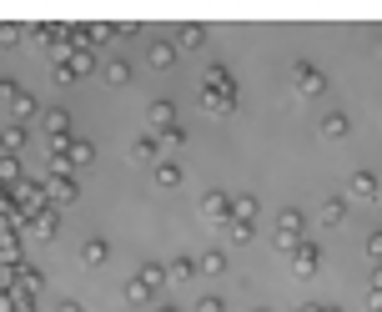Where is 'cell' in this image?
<instances>
[{
	"instance_id": "1",
	"label": "cell",
	"mask_w": 382,
	"mask_h": 312,
	"mask_svg": "<svg viewBox=\"0 0 382 312\" xmlns=\"http://www.w3.org/2000/svg\"><path fill=\"white\" fill-rule=\"evenodd\" d=\"M322 91H327V76H322L317 66L297 61V66H292V96H297V101H317Z\"/></svg>"
},
{
	"instance_id": "2",
	"label": "cell",
	"mask_w": 382,
	"mask_h": 312,
	"mask_svg": "<svg viewBox=\"0 0 382 312\" xmlns=\"http://www.w3.org/2000/svg\"><path fill=\"white\" fill-rule=\"evenodd\" d=\"M146 126H151V136L172 131L176 126V106H172V101H146Z\"/></svg>"
},
{
	"instance_id": "3",
	"label": "cell",
	"mask_w": 382,
	"mask_h": 312,
	"mask_svg": "<svg viewBox=\"0 0 382 312\" xmlns=\"http://www.w3.org/2000/svg\"><path fill=\"white\" fill-rule=\"evenodd\" d=\"M322 267V247L317 242H302L297 252H292V277H312Z\"/></svg>"
},
{
	"instance_id": "4",
	"label": "cell",
	"mask_w": 382,
	"mask_h": 312,
	"mask_svg": "<svg viewBox=\"0 0 382 312\" xmlns=\"http://www.w3.org/2000/svg\"><path fill=\"white\" fill-rule=\"evenodd\" d=\"M201 106H206L211 116H227V111L237 106V91H222V86H201Z\"/></svg>"
},
{
	"instance_id": "5",
	"label": "cell",
	"mask_w": 382,
	"mask_h": 312,
	"mask_svg": "<svg viewBox=\"0 0 382 312\" xmlns=\"http://www.w3.org/2000/svg\"><path fill=\"white\" fill-rule=\"evenodd\" d=\"M201 217L222 227V222L232 217V196H227V191H206V196H201Z\"/></svg>"
},
{
	"instance_id": "6",
	"label": "cell",
	"mask_w": 382,
	"mask_h": 312,
	"mask_svg": "<svg viewBox=\"0 0 382 312\" xmlns=\"http://www.w3.org/2000/svg\"><path fill=\"white\" fill-rule=\"evenodd\" d=\"M45 196L56 201V206H71V201L81 196V182H76V177H50V182H45Z\"/></svg>"
},
{
	"instance_id": "7",
	"label": "cell",
	"mask_w": 382,
	"mask_h": 312,
	"mask_svg": "<svg viewBox=\"0 0 382 312\" xmlns=\"http://www.w3.org/2000/svg\"><path fill=\"white\" fill-rule=\"evenodd\" d=\"M146 61H151V71H172L176 66V45L172 40H151L146 45Z\"/></svg>"
},
{
	"instance_id": "8",
	"label": "cell",
	"mask_w": 382,
	"mask_h": 312,
	"mask_svg": "<svg viewBox=\"0 0 382 312\" xmlns=\"http://www.w3.org/2000/svg\"><path fill=\"white\" fill-rule=\"evenodd\" d=\"M35 242H50L56 237V206H50V212H40V217H30V227H26Z\"/></svg>"
},
{
	"instance_id": "9",
	"label": "cell",
	"mask_w": 382,
	"mask_h": 312,
	"mask_svg": "<svg viewBox=\"0 0 382 312\" xmlns=\"http://www.w3.org/2000/svg\"><path fill=\"white\" fill-rule=\"evenodd\" d=\"M347 196H352V201H372V196H377V177L357 172V177L347 182Z\"/></svg>"
},
{
	"instance_id": "10",
	"label": "cell",
	"mask_w": 382,
	"mask_h": 312,
	"mask_svg": "<svg viewBox=\"0 0 382 312\" xmlns=\"http://www.w3.org/2000/svg\"><path fill=\"white\" fill-rule=\"evenodd\" d=\"M156 156H161V136H141V141H131V162H156Z\"/></svg>"
},
{
	"instance_id": "11",
	"label": "cell",
	"mask_w": 382,
	"mask_h": 312,
	"mask_svg": "<svg viewBox=\"0 0 382 312\" xmlns=\"http://www.w3.org/2000/svg\"><path fill=\"white\" fill-rule=\"evenodd\" d=\"M216 232H222V242H237V247H242V242H252V222H237V217H227Z\"/></svg>"
},
{
	"instance_id": "12",
	"label": "cell",
	"mask_w": 382,
	"mask_h": 312,
	"mask_svg": "<svg viewBox=\"0 0 382 312\" xmlns=\"http://www.w3.org/2000/svg\"><path fill=\"white\" fill-rule=\"evenodd\" d=\"M206 45V26H181L176 30V50H201Z\"/></svg>"
},
{
	"instance_id": "13",
	"label": "cell",
	"mask_w": 382,
	"mask_h": 312,
	"mask_svg": "<svg viewBox=\"0 0 382 312\" xmlns=\"http://www.w3.org/2000/svg\"><path fill=\"white\" fill-rule=\"evenodd\" d=\"M106 257H111V247H106L101 237H91V242L81 247V262H86V267H101V262H106Z\"/></svg>"
},
{
	"instance_id": "14",
	"label": "cell",
	"mask_w": 382,
	"mask_h": 312,
	"mask_svg": "<svg viewBox=\"0 0 382 312\" xmlns=\"http://www.w3.org/2000/svg\"><path fill=\"white\" fill-rule=\"evenodd\" d=\"M45 131H50V141H66L71 136V116L66 111H45Z\"/></svg>"
},
{
	"instance_id": "15",
	"label": "cell",
	"mask_w": 382,
	"mask_h": 312,
	"mask_svg": "<svg viewBox=\"0 0 382 312\" xmlns=\"http://www.w3.org/2000/svg\"><path fill=\"white\" fill-rule=\"evenodd\" d=\"M101 76H106V86H126V81H131V66H126V61H106Z\"/></svg>"
},
{
	"instance_id": "16",
	"label": "cell",
	"mask_w": 382,
	"mask_h": 312,
	"mask_svg": "<svg viewBox=\"0 0 382 312\" xmlns=\"http://www.w3.org/2000/svg\"><path fill=\"white\" fill-rule=\"evenodd\" d=\"M11 116H16V126H26V121L35 116V96H26V91H21V96L11 101Z\"/></svg>"
},
{
	"instance_id": "17",
	"label": "cell",
	"mask_w": 382,
	"mask_h": 312,
	"mask_svg": "<svg viewBox=\"0 0 382 312\" xmlns=\"http://www.w3.org/2000/svg\"><path fill=\"white\" fill-rule=\"evenodd\" d=\"M66 66H71V71H76V81H81V76H91V71H96V56H91V50H71Z\"/></svg>"
},
{
	"instance_id": "18",
	"label": "cell",
	"mask_w": 382,
	"mask_h": 312,
	"mask_svg": "<svg viewBox=\"0 0 382 312\" xmlns=\"http://www.w3.org/2000/svg\"><path fill=\"white\" fill-rule=\"evenodd\" d=\"M196 272H201V277H222V272H227V257H222V252H206L201 262H196Z\"/></svg>"
},
{
	"instance_id": "19",
	"label": "cell",
	"mask_w": 382,
	"mask_h": 312,
	"mask_svg": "<svg viewBox=\"0 0 382 312\" xmlns=\"http://www.w3.org/2000/svg\"><path fill=\"white\" fill-rule=\"evenodd\" d=\"M322 136H327V141H342V136H347V116H337V111L322 116Z\"/></svg>"
},
{
	"instance_id": "20",
	"label": "cell",
	"mask_w": 382,
	"mask_h": 312,
	"mask_svg": "<svg viewBox=\"0 0 382 312\" xmlns=\"http://www.w3.org/2000/svg\"><path fill=\"white\" fill-rule=\"evenodd\" d=\"M232 217H237V222H252V217H257V196H247V191L232 196Z\"/></svg>"
},
{
	"instance_id": "21",
	"label": "cell",
	"mask_w": 382,
	"mask_h": 312,
	"mask_svg": "<svg viewBox=\"0 0 382 312\" xmlns=\"http://www.w3.org/2000/svg\"><path fill=\"white\" fill-rule=\"evenodd\" d=\"M156 186H167V191H172V186H181V167L161 162V167H156Z\"/></svg>"
},
{
	"instance_id": "22",
	"label": "cell",
	"mask_w": 382,
	"mask_h": 312,
	"mask_svg": "<svg viewBox=\"0 0 382 312\" xmlns=\"http://www.w3.org/2000/svg\"><path fill=\"white\" fill-rule=\"evenodd\" d=\"M201 86H222V91H237V81H232V71H227V66H211Z\"/></svg>"
},
{
	"instance_id": "23",
	"label": "cell",
	"mask_w": 382,
	"mask_h": 312,
	"mask_svg": "<svg viewBox=\"0 0 382 312\" xmlns=\"http://www.w3.org/2000/svg\"><path fill=\"white\" fill-rule=\"evenodd\" d=\"M26 146V126H6L0 131V151H21Z\"/></svg>"
},
{
	"instance_id": "24",
	"label": "cell",
	"mask_w": 382,
	"mask_h": 312,
	"mask_svg": "<svg viewBox=\"0 0 382 312\" xmlns=\"http://www.w3.org/2000/svg\"><path fill=\"white\" fill-rule=\"evenodd\" d=\"M91 156H96V146H91L86 136H76V141H71V167H86Z\"/></svg>"
},
{
	"instance_id": "25",
	"label": "cell",
	"mask_w": 382,
	"mask_h": 312,
	"mask_svg": "<svg viewBox=\"0 0 382 312\" xmlns=\"http://www.w3.org/2000/svg\"><path fill=\"white\" fill-rule=\"evenodd\" d=\"M136 277H141V282H146V287H151V292H156V287H161V282H167V277H172V272H167V267H156V262H146V267H141V272H136Z\"/></svg>"
},
{
	"instance_id": "26",
	"label": "cell",
	"mask_w": 382,
	"mask_h": 312,
	"mask_svg": "<svg viewBox=\"0 0 382 312\" xmlns=\"http://www.w3.org/2000/svg\"><path fill=\"white\" fill-rule=\"evenodd\" d=\"M26 40L30 45H50L56 40V26H26Z\"/></svg>"
},
{
	"instance_id": "27",
	"label": "cell",
	"mask_w": 382,
	"mask_h": 312,
	"mask_svg": "<svg viewBox=\"0 0 382 312\" xmlns=\"http://www.w3.org/2000/svg\"><path fill=\"white\" fill-rule=\"evenodd\" d=\"M167 272L176 282H186V277H196V262H191V257H176V262H167Z\"/></svg>"
},
{
	"instance_id": "28",
	"label": "cell",
	"mask_w": 382,
	"mask_h": 312,
	"mask_svg": "<svg viewBox=\"0 0 382 312\" xmlns=\"http://www.w3.org/2000/svg\"><path fill=\"white\" fill-rule=\"evenodd\" d=\"M302 227H307L302 212H282V222H277V232H292V237H302Z\"/></svg>"
},
{
	"instance_id": "29",
	"label": "cell",
	"mask_w": 382,
	"mask_h": 312,
	"mask_svg": "<svg viewBox=\"0 0 382 312\" xmlns=\"http://www.w3.org/2000/svg\"><path fill=\"white\" fill-rule=\"evenodd\" d=\"M111 35H116V26H86V50L101 45V40H111Z\"/></svg>"
},
{
	"instance_id": "30",
	"label": "cell",
	"mask_w": 382,
	"mask_h": 312,
	"mask_svg": "<svg viewBox=\"0 0 382 312\" xmlns=\"http://www.w3.org/2000/svg\"><path fill=\"white\" fill-rule=\"evenodd\" d=\"M126 302H151V287H146L141 277H131V282H126Z\"/></svg>"
},
{
	"instance_id": "31",
	"label": "cell",
	"mask_w": 382,
	"mask_h": 312,
	"mask_svg": "<svg viewBox=\"0 0 382 312\" xmlns=\"http://www.w3.org/2000/svg\"><path fill=\"white\" fill-rule=\"evenodd\" d=\"M317 222H327V227H337V222H342V201H327L322 212H317Z\"/></svg>"
},
{
	"instance_id": "32",
	"label": "cell",
	"mask_w": 382,
	"mask_h": 312,
	"mask_svg": "<svg viewBox=\"0 0 382 312\" xmlns=\"http://www.w3.org/2000/svg\"><path fill=\"white\" fill-rule=\"evenodd\" d=\"M181 141H186V131H181V126H172V131H161V151H176Z\"/></svg>"
},
{
	"instance_id": "33",
	"label": "cell",
	"mask_w": 382,
	"mask_h": 312,
	"mask_svg": "<svg viewBox=\"0 0 382 312\" xmlns=\"http://www.w3.org/2000/svg\"><path fill=\"white\" fill-rule=\"evenodd\" d=\"M50 81H56V86H71V81H76V71H71V66H66V61H61V66H56V71H50Z\"/></svg>"
},
{
	"instance_id": "34",
	"label": "cell",
	"mask_w": 382,
	"mask_h": 312,
	"mask_svg": "<svg viewBox=\"0 0 382 312\" xmlns=\"http://www.w3.org/2000/svg\"><path fill=\"white\" fill-rule=\"evenodd\" d=\"M196 312H222V297H201V302H196Z\"/></svg>"
},
{
	"instance_id": "35",
	"label": "cell",
	"mask_w": 382,
	"mask_h": 312,
	"mask_svg": "<svg viewBox=\"0 0 382 312\" xmlns=\"http://www.w3.org/2000/svg\"><path fill=\"white\" fill-rule=\"evenodd\" d=\"M367 252H372V257H382V232H372V237H367Z\"/></svg>"
},
{
	"instance_id": "36",
	"label": "cell",
	"mask_w": 382,
	"mask_h": 312,
	"mask_svg": "<svg viewBox=\"0 0 382 312\" xmlns=\"http://www.w3.org/2000/svg\"><path fill=\"white\" fill-rule=\"evenodd\" d=\"M56 312H86V307H81V302H71V297H66V302H61V307H56Z\"/></svg>"
},
{
	"instance_id": "37",
	"label": "cell",
	"mask_w": 382,
	"mask_h": 312,
	"mask_svg": "<svg viewBox=\"0 0 382 312\" xmlns=\"http://www.w3.org/2000/svg\"><path fill=\"white\" fill-rule=\"evenodd\" d=\"M11 312H35V307H30V302H16V307H11Z\"/></svg>"
},
{
	"instance_id": "38",
	"label": "cell",
	"mask_w": 382,
	"mask_h": 312,
	"mask_svg": "<svg viewBox=\"0 0 382 312\" xmlns=\"http://www.w3.org/2000/svg\"><path fill=\"white\" fill-rule=\"evenodd\" d=\"M156 312H176V307H156Z\"/></svg>"
},
{
	"instance_id": "39",
	"label": "cell",
	"mask_w": 382,
	"mask_h": 312,
	"mask_svg": "<svg viewBox=\"0 0 382 312\" xmlns=\"http://www.w3.org/2000/svg\"><path fill=\"white\" fill-rule=\"evenodd\" d=\"M297 312H317V307H297Z\"/></svg>"
},
{
	"instance_id": "40",
	"label": "cell",
	"mask_w": 382,
	"mask_h": 312,
	"mask_svg": "<svg viewBox=\"0 0 382 312\" xmlns=\"http://www.w3.org/2000/svg\"><path fill=\"white\" fill-rule=\"evenodd\" d=\"M257 312H266V307H257Z\"/></svg>"
}]
</instances>
